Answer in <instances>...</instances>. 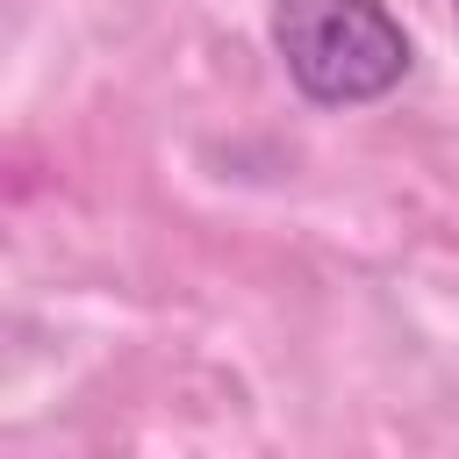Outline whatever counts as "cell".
I'll use <instances>...</instances> for the list:
<instances>
[{
  "label": "cell",
  "mask_w": 459,
  "mask_h": 459,
  "mask_svg": "<svg viewBox=\"0 0 459 459\" xmlns=\"http://www.w3.org/2000/svg\"><path fill=\"white\" fill-rule=\"evenodd\" d=\"M273 50L316 108H366L416 65L387 0H273Z\"/></svg>",
  "instance_id": "1"
}]
</instances>
